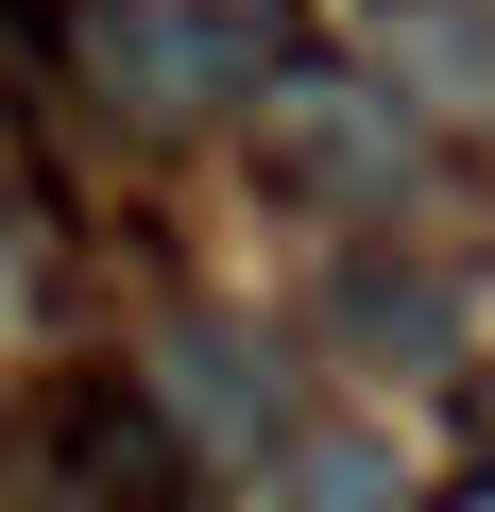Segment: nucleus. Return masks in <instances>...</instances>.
<instances>
[{"label":"nucleus","instance_id":"obj_3","mask_svg":"<svg viewBox=\"0 0 495 512\" xmlns=\"http://www.w3.org/2000/svg\"><path fill=\"white\" fill-rule=\"evenodd\" d=\"M257 154H274V188H325V205H393V171H410L393 103H376V86H342V69L257 86Z\"/></svg>","mask_w":495,"mask_h":512},{"label":"nucleus","instance_id":"obj_6","mask_svg":"<svg viewBox=\"0 0 495 512\" xmlns=\"http://www.w3.org/2000/svg\"><path fill=\"white\" fill-rule=\"evenodd\" d=\"M444 512H495V478H461V495H444Z\"/></svg>","mask_w":495,"mask_h":512},{"label":"nucleus","instance_id":"obj_4","mask_svg":"<svg viewBox=\"0 0 495 512\" xmlns=\"http://www.w3.org/2000/svg\"><path fill=\"white\" fill-rule=\"evenodd\" d=\"M154 410L205 427V444H274V359L239 342V325H171V393Z\"/></svg>","mask_w":495,"mask_h":512},{"label":"nucleus","instance_id":"obj_1","mask_svg":"<svg viewBox=\"0 0 495 512\" xmlns=\"http://www.w3.org/2000/svg\"><path fill=\"white\" fill-rule=\"evenodd\" d=\"M86 86L120 120L188 137V120H239V103L274 86V35L222 18V0H86Z\"/></svg>","mask_w":495,"mask_h":512},{"label":"nucleus","instance_id":"obj_2","mask_svg":"<svg viewBox=\"0 0 495 512\" xmlns=\"http://www.w3.org/2000/svg\"><path fill=\"white\" fill-rule=\"evenodd\" d=\"M52 512H188V427L154 410V376H69L35 427Z\"/></svg>","mask_w":495,"mask_h":512},{"label":"nucleus","instance_id":"obj_5","mask_svg":"<svg viewBox=\"0 0 495 512\" xmlns=\"http://www.w3.org/2000/svg\"><path fill=\"white\" fill-rule=\"evenodd\" d=\"M291 512H393L376 444H308V461H291Z\"/></svg>","mask_w":495,"mask_h":512}]
</instances>
